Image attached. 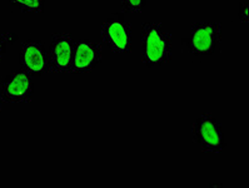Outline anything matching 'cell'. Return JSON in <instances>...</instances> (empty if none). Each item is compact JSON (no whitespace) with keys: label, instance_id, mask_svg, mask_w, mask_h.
Segmentation results:
<instances>
[{"label":"cell","instance_id":"52a82bcc","mask_svg":"<svg viewBox=\"0 0 249 188\" xmlns=\"http://www.w3.org/2000/svg\"><path fill=\"white\" fill-rule=\"evenodd\" d=\"M33 92H34V85H33L32 78L23 69L9 74L0 85L1 100L8 103L29 102Z\"/></svg>","mask_w":249,"mask_h":188},{"label":"cell","instance_id":"5b68a950","mask_svg":"<svg viewBox=\"0 0 249 188\" xmlns=\"http://www.w3.org/2000/svg\"><path fill=\"white\" fill-rule=\"evenodd\" d=\"M73 36L68 32L54 33L49 48V72L67 73L71 71L74 53Z\"/></svg>","mask_w":249,"mask_h":188},{"label":"cell","instance_id":"9c48e42d","mask_svg":"<svg viewBox=\"0 0 249 188\" xmlns=\"http://www.w3.org/2000/svg\"><path fill=\"white\" fill-rule=\"evenodd\" d=\"M9 3L23 13H41L44 10V0H9Z\"/></svg>","mask_w":249,"mask_h":188},{"label":"cell","instance_id":"ba28073f","mask_svg":"<svg viewBox=\"0 0 249 188\" xmlns=\"http://www.w3.org/2000/svg\"><path fill=\"white\" fill-rule=\"evenodd\" d=\"M103 58L102 47L99 43L89 39L78 40L74 45L73 60H71V73H89L97 67Z\"/></svg>","mask_w":249,"mask_h":188},{"label":"cell","instance_id":"8992f818","mask_svg":"<svg viewBox=\"0 0 249 188\" xmlns=\"http://www.w3.org/2000/svg\"><path fill=\"white\" fill-rule=\"evenodd\" d=\"M19 59L21 69L30 76H40L49 72V54L41 41L36 39L24 41Z\"/></svg>","mask_w":249,"mask_h":188},{"label":"cell","instance_id":"6da1fadb","mask_svg":"<svg viewBox=\"0 0 249 188\" xmlns=\"http://www.w3.org/2000/svg\"><path fill=\"white\" fill-rule=\"evenodd\" d=\"M142 62L147 67H161L169 63L173 37L161 23H147L142 29Z\"/></svg>","mask_w":249,"mask_h":188},{"label":"cell","instance_id":"30bf717a","mask_svg":"<svg viewBox=\"0 0 249 188\" xmlns=\"http://www.w3.org/2000/svg\"><path fill=\"white\" fill-rule=\"evenodd\" d=\"M120 3L125 12L132 13V14H141L145 8L147 0H120Z\"/></svg>","mask_w":249,"mask_h":188},{"label":"cell","instance_id":"277c9868","mask_svg":"<svg viewBox=\"0 0 249 188\" xmlns=\"http://www.w3.org/2000/svg\"><path fill=\"white\" fill-rule=\"evenodd\" d=\"M193 139L203 152L219 153L226 147L222 124L213 114L205 113L194 122Z\"/></svg>","mask_w":249,"mask_h":188},{"label":"cell","instance_id":"7a4b0ae2","mask_svg":"<svg viewBox=\"0 0 249 188\" xmlns=\"http://www.w3.org/2000/svg\"><path fill=\"white\" fill-rule=\"evenodd\" d=\"M185 41L189 52L194 56L213 54L222 41V24L219 21H199L193 24Z\"/></svg>","mask_w":249,"mask_h":188},{"label":"cell","instance_id":"4fadbf2b","mask_svg":"<svg viewBox=\"0 0 249 188\" xmlns=\"http://www.w3.org/2000/svg\"><path fill=\"white\" fill-rule=\"evenodd\" d=\"M0 109H1V97H0Z\"/></svg>","mask_w":249,"mask_h":188},{"label":"cell","instance_id":"8fae6325","mask_svg":"<svg viewBox=\"0 0 249 188\" xmlns=\"http://www.w3.org/2000/svg\"><path fill=\"white\" fill-rule=\"evenodd\" d=\"M248 17H249V8L248 3L244 1L239 5V18L243 23H248Z\"/></svg>","mask_w":249,"mask_h":188},{"label":"cell","instance_id":"7c38bea8","mask_svg":"<svg viewBox=\"0 0 249 188\" xmlns=\"http://www.w3.org/2000/svg\"><path fill=\"white\" fill-rule=\"evenodd\" d=\"M5 52H6V40L3 37V38H0V62H1V59H3Z\"/></svg>","mask_w":249,"mask_h":188},{"label":"cell","instance_id":"3957f363","mask_svg":"<svg viewBox=\"0 0 249 188\" xmlns=\"http://www.w3.org/2000/svg\"><path fill=\"white\" fill-rule=\"evenodd\" d=\"M103 43L115 54H126L132 52L133 33L130 25L124 17L114 14L103 21L100 27Z\"/></svg>","mask_w":249,"mask_h":188}]
</instances>
